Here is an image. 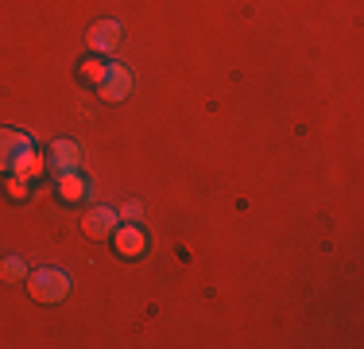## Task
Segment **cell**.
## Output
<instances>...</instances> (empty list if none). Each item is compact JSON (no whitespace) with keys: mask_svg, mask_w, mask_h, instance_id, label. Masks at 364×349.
Segmentation results:
<instances>
[{"mask_svg":"<svg viewBox=\"0 0 364 349\" xmlns=\"http://www.w3.org/2000/svg\"><path fill=\"white\" fill-rule=\"evenodd\" d=\"M117 222H120V214L112 206H97L82 217V229H85V237H109L117 229Z\"/></svg>","mask_w":364,"mask_h":349,"instance_id":"3957f363","label":"cell"},{"mask_svg":"<svg viewBox=\"0 0 364 349\" xmlns=\"http://www.w3.org/2000/svg\"><path fill=\"white\" fill-rule=\"evenodd\" d=\"M28 291L36 303H58L70 291V276H66L63 268H39V272L28 276Z\"/></svg>","mask_w":364,"mask_h":349,"instance_id":"6da1fadb","label":"cell"},{"mask_svg":"<svg viewBox=\"0 0 364 349\" xmlns=\"http://www.w3.org/2000/svg\"><path fill=\"white\" fill-rule=\"evenodd\" d=\"M124 222H140V214H144V206L140 202H124V209H117Z\"/></svg>","mask_w":364,"mask_h":349,"instance_id":"4fadbf2b","label":"cell"},{"mask_svg":"<svg viewBox=\"0 0 364 349\" xmlns=\"http://www.w3.org/2000/svg\"><path fill=\"white\" fill-rule=\"evenodd\" d=\"M77 163H82V147L74 140H55L50 144V167H55V174L77 171Z\"/></svg>","mask_w":364,"mask_h":349,"instance_id":"277c9868","label":"cell"},{"mask_svg":"<svg viewBox=\"0 0 364 349\" xmlns=\"http://www.w3.org/2000/svg\"><path fill=\"white\" fill-rule=\"evenodd\" d=\"M58 194H63L66 202H77V198H85V179H82L77 171L58 174Z\"/></svg>","mask_w":364,"mask_h":349,"instance_id":"9c48e42d","label":"cell"},{"mask_svg":"<svg viewBox=\"0 0 364 349\" xmlns=\"http://www.w3.org/2000/svg\"><path fill=\"white\" fill-rule=\"evenodd\" d=\"M112 241H117V252H120V256H128V260H132V256H140V252H144V233L140 229H136V225L132 222H128L124 225V229H117V237H112Z\"/></svg>","mask_w":364,"mask_h":349,"instance_id":"52a82bcc","label":"cell"},{"mask_svg":"<svg viewBox=\"0 0 364 349\" xmlns=\"http://www.w3.org/2000/svg\"><path fill=\"white\" fill-rule=\"evenodd\" d=\"M120 35H124V28H120L117 20H101L90 28V51H97V55H105V51H117Z\"/></svg>","mask_w":364,"mask_h":349,"instance_id":"5b68a950","label":"cell"},{"mask_svg":"<svg viewBox=\"0 0 364 349\" xmlns=\"http://www.w3.org/2000/svg\"><path fill=\"white\" fill-rule=\"evenodd\" d=\"M43 167H47V163L39 160V152H36V144H28L23 147L20 155H16V174H23V179H36V174H43Z\"/></svg>","mask_w":364,"mask_h":349,"instance_id":"ba28073f","label":"cell"},{"mask_svg":"<svg viewBox=\"0 0 364 349\" xmlns=\"http://www.w3.org/2000/svg\"><path fill=\"white\" fill-rule=\"evenodd\" d=\"M31 140L23 132H16V128H0V171H12L16 167V155L28 147Z\"/></svg>","mask_w":364,"mask_h":349,"instance_id":"8992f818","label":"cell"},{"mask_svg":"<svg viewBox=\"0 0 364 349\" xmlns=\"http://www.w3.org/2000/svg\"><path fill=\"white\" fill-rule=\"evenodd\" d=\"M8 194H12V198H23V194H28V179H23V174L8 179Z\"/></svg>","mask_w":364,"mask_h":349,"instance_id":"7c38bea8","label":"cell"},{"mask_svg":"<svg viewBox=\"0 0 364 349\" xmlns=\"http://www.w3.org/2000/svg\"><path fill=\"white\" fill-rule=\"evenodd\" d=\"M97 93L105 101H124L128 93H132V74H128L124 66H117V63H109L105 70V78L97 82Z\"/></svg>","mask_w":364,"mask_h":349,"instance_id":"7a4b0ae2","label":"cell"},{"mask_svg":"<svg viewBox=\"0 0 364 349\" xmlns=\"http://www.w3.org/2000/svg\"><path fill=\"white\" fill-rule=\"evenodd\" d=\"M105 70H109V63H101V58H90V63H82V78L97 85L101 78H105Z\"/></svg>","mask_w":364,"mask_h":349,"instance_id":"8fae6325","label":"cell"},{"mask_svg":"<svg viewBox=\"0 0 364 349\" xmlns=\"http://www.w3.org/2000/svg\"><path fill=\"white\" fill-rule=\"evenodd\" d=\"M0 276L4 279H28V264H23L20 256H8V260H0Z\"/></svg>","mask_w":364,"mask_h":349,"instance_id":"30bf717a","label":"cell"}]
</instances>
